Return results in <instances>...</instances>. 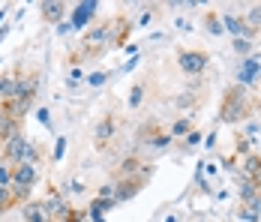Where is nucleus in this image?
I'll return each instance as SVG.
<instances>
[{"instance_id": "f257e3e1", "label": "nucleus", "mask_w": 261, "mask_h": 222, "mask_svg": "<svg viewBox=\"0 0 261 222\" xmlns=\"http://www.w3.org/2000/svg\"><path fill=\"white\" fill-rule=\"evenodd\" d=\"M114 30H117V15L111 18H99L93 27H87L79 39V48L69 51V63L72 66H81L84 60H99L111 51V42H114Z\"/></svg>"}, {"instance_id": "f03ea898", "label": "nucleus", "mask_w": 261, "mask_h": 222, "mask_svg": "<svg viewBox=\"0 0 261 222\" xmlns=\"http://www.w3.org/2000/svg\"><path fill=\"white\" fill-rule=\"evenodd\" d=\"M255 108H252V93L243 90L240 84H228L219 99V111H216V124L222 126H243L252 120Z\"/></svg>"}, {"instance_id": "7ed1b4c3", "label": "nucleus", "mask_w": 261, "mask_h": 222, "mask_svg": "<svg viewBox=\"0 0 261 222\" xmlns=\"http://www.w3.org/2000/svg\"><path fill=\"white\" fill-rule=\"evenodd\" d=\"M135 144L144 150H153V153H162V150L174 147V138L168 135V126H162L159 120H144L135 132Z\"/></svg>"}, {"instance_id": "20e7f679", "label": "nucleus", "mask_w": 261, "mask_h": 222, "mask_svg": "<svg viewBox=\"0 0 261 222\" xmlns=\"http://www.w3.org/2000/svg\"><path fill=\"white\" fill-rule=\"evenodd\" d=\"M174 60H177V69H180L183 75H189L192 81L201 78V75L210 69V51L207 48H186V45H177Z\"/></svg>"}, {"instance_id": "39448f33", "label": "nucleus", "mask_w": 261, "mask_h": 222, "mask_svg": "<svg viewBox=\"0 0 261 222\" xmlns=\"http://www.w3.org/2000/svg\"><path fill=\"white\" fill-rule=\"evenodd\" d=\"M36 183H39V168H36V165H30V162L15 165V168H12V186H9L15 204H27V201L33 198Z\"/></svg>"}, {"instance_id": "423d86ee", "label": "nucleus", "mask_w": 261, "mask_h": 222, "mask_svg": "<svg viewBox=\"0 0 261 222\" xmlns=\"http://www.w3.org/2000/svg\"><path fill=\"white\" fill-rule=\"evenodd\" d=\"M141 174H156V162H144V156H138V153H129V156H123L114 168H111V183H117V180H126V177H141Z\"/></svg>"}, {"instance_id": "0eeeda50", "label": "nucleus", "mask_w": 261, "mask_h": 222, "mask_svg": "<svg viewBox=\"0 0 261 222\" xmlns=\"http://www.w3.org/2000/svg\"><path fill=\"white\" fill-rule=\"evenodd\" d=\"M120 132V120H117V111H105L102 117L93 124V147L96 150H108L111 141L117 138Z\"/></svg>"}, {"instance_id": "6e6552de", "label": "nucleus", "mask_w": 261, "mask_h": 222, "mask_svg": "<svg viewBox=\"0 0 261 222\" xmlns=\"http://www.w3.org/2000/svg\"><path fill=\"white\" fill-rule=\"evenodd\" d=\"M27 150H30V138H27L24 132L21 135H15V138H9L3 147H0V162H6V165H21L27 159Z\"/></svg>"}, {"instance_id": "1a4fd4ad", "label": "nucleus", "mask_w": 261, "mask_h": 222, "mask_svg": "<svg viewBox=\"0 0 261 222\" xmlns=\"http://www.w3.org/2000/svg\"><path fill=\"white\" fill-rule=\"evenodd\" d=\"M258 78H261V54H252V57L240 60L234 84H240L243 90H255L258 87Z\"/></svg>"}, {"instance_id": "9d476101", "label": "nucleus", "mask_w": 261, "mask_h": 222, "mask_svg": "<svg viewBox=\"0 0 261 222\" xmlns=\"http://www.w3.org/2000/svg\"><path fill=\"white\" fill-rule=\"evenodd\" d=\"M150 183V174H141V177H126V180H117L114 183V201L117 204H126L132 198L138 195L144 186Z\"/></svg>"}, {"instance_id": "9b49d317", "label": "nucleus", "mask_w": 261, "mask_h": 222, "mask_svg": "<svg viewBox=\"0 0 261 222\" xmlns=\"http://www.w3.org/2000/svg\"><path fill=\"white\" fill-rule=\"evenodd\" d=\"M96 12H99V3L96 0H84V3H75L72 6V18H69V27L72 30H84L87 21H93L96 18Z\"/></svg>"}, {"instance_id": "f8f14e48", "label": "nucleus", "mask_w": 261, "mask_h": 222, "mask_svg": "<svg viewBox=\"0 0 261 222\" xmlns=\"http://www.w3.org/2000/svg\"><path fill=\"white\" fill-rule=\"evenodd\" d=\"M39 12H42V21L45 24H63V18H66V12H69V3H63V0H45V3H39Z\"/></svg>"}, {"instance_id": "ddd939ff", "label": "nucleus", "mask_w": 261, "mask_h": 222, "mask_svg": "<svg viewBox=\"0 0 261 222\" xmlns=\"http://www.w3.org/2000/svg\"><path fill=\"white\" fill-rule=\"evenodd\" d=\"M21 222H54V219L45 210L42 198H30L27 204H21Z\"/></svg>"}, {"instance_id": "4468645a", "label": "nucleus", "mask_w": 261, "mask_h": 222, "mask_svg": "<svg viewBox=\"0 0 261 222\" xmlns=\"http://www.w3.org/2000/svg\"><path fill=\"white\" fill-rule=\"evenodd\" d=\"M18 81H21V69H18V66L0 72V102L18 96Z\"/></svg>"}, {"instance_id": "2eb2a0df", "label": "nucleus", "mask_w": 261, "mask_h": 222, "mask_svg": "<svg viewBox=\"0 0 261 222\" xmlns=\"http://www.w3.org/2000/svg\"><path fill=\"white\" fill-rule=\"evenodd\" d=\"M132 30H135V21H132L129 15H123V12H117V30H114V42H111V51H117V48H126V42H129Z\"/></svg>"}, {"instance_id": "dca6fc26", "label": "nucleus", "mask_w": 261, "mask_h": 222, "mask_svg": "<svg viewBox=\"0 0 261 222\" xmlns=\"http://www.w3.org/2000/svg\"><path fill=\"white\" fill-rule=\"evenodd\" d=\"M201 27L207 30V36H225L222 15H219L216 9H204V12H201Z\"/></svg>"}, {"instance_id": "f3484780", "label": "nucleus", "mask_w": 261, "mask_h": 222, "mask_svg": "<svg viewBox=\"0 0 261 222\" xmlns=\"http://www.w3.org/2000/svg\"><path fill=\"white\" fill-rule=\"evenodd\" d=\"M147 87H150L147 78H138V81L129 87V96H126V108H129V111H138V108H141V102H144V96H147Z\"/></svg>"}, {"instance_id": "a211bd4d", "label": "nucleus", "mask_w": 261, "mask_h": 222, "mask_svg": "<svg viewBox=\"0 0 261 222\" xmlns=\"http://www.w3.org/2000/svg\"><path fill=\"white\" fill-rule=\"evenodd\" d=\"M261 174V153L258 150H252V153H246V156H240V177H258Z\"/></svg>"}, {"instance_id": "6ab92c4d", "label": "nucleus", "mask_w": 261, "mask_h": 222, "mask_svg": "<svg viewBox=\"0 0 261 222\" xmlns=\"http://www.w3.org/2000/svg\"><path fill=\"white\" fill-rule=\"evenodd\" d=\"M24 132V120H12V117H0V147L9 141V138H15V135H21Z\"/></svg>"}, {"instance_id": "aec40b11", "label": "nucleus", "mask_w": 261, "mask_h": 222, "mask_svg": "<svg viewBox=\"0 0 261 222\" xmlns=\"http://www.w3.org/2000/svg\"><path fill=\"white\" fill-rule=\"evenodd\" d=\"M237 198H240V204H249V201L261 198L255 180H249V177H237Z\"/></svg>"}, {"instance_id": "412c9836", "label": "nucleus", "mask_w": 261, "mask_h": 222, "mask_svg": "<svg viewBox=\"0 0 261 222\" xmlns=\"http://www.w3.org/2000/svg\"><path fill=\"white\" fill-rule=\"evenodd\" d=\"M234 216L240 222H261V198L249 201V204H237Z\"/></svg>"}, {"instance_id": "4be33fe9", "label": "nucleus", "mask_w": 261, "mask_h": 222, "mask_svg": "<svg viewBox=\"0 0 261 222\" xmlns=\"http://www.w3.org/2000/svg\"><path fill=\"white\" fill-rule=\"evenodd\" d=\"M195 129V117H177V120H171V126H168V135L174 138V141H180V138H186L189 132Z\"/></svg>"}, {"instance_id": "5701e85b", "label": "nucleus", "mask_w": 261, "mask_h": 222, "mask_svg": "<svg viewBox=\"0 0 261 222\" xmlns=\"http://www.w3.org/2000/svg\"><path fill=\"white\" fill-rule=\"evenodd\" d=\"M117 207V201H105V198H90V204H87V216L90 219H99V216H105L108 210H114Z\"/></svg>"}, {"instance_id": "b1692460", "label": "nucleus", "mask_w": 261, "mask_h": 222, "mask_svg": "<svg viewBox=\"0 0 261 222\" xmlns=\"http://www.w3.org/2000/svg\"><path fill=\"white\" fill-rule=\"evenodd\" d=\"M201 141H204V132H201V129L195 126V129H192V132L186 135V138H180V141H177V150H180V153H189L192 147H198Z\"/></svg>"}, {"instance_id": "393cba45", "label": "nucleus", "mask_w": 261, "mask_h": 222, "mask_svg": "<svg viewBox=\"0 0 261 222\" xmlns=\"http://www.w3.org/2000/svg\"><path fill=\"white\" fill-rule=\"evenodd\" d=\"M231 48H234V54L240 57V60H246V57H252L255 54V42H249V39H231Z\"/></svg>"}, {"instance_id": "a878e982", "label": "nucleus", "mask_w": 261, "mask_h": 222, "mask_svg": "<svg viewBox=\"0 0 261 222\" xmlns=\"http://www.w3.org/2000/svg\"><path fill=\"white\" fill-rule=\"evenodd\" d=\"M87 219V207H75V204H69L63 213H60V219L57 222H84Z\"/></svg>"}, {"instance_id": "bb28decb", "label": "nucleus", "mask_w": 261, "mask_h": 222, "mask_svg": "<svg viewBox=\"0 0 261 222\" xmlns=\"http://www.w3.org/2000/svg\"><path fill=\"white\" fill-rule=\"evenodd\" d=\"M252 153V138L246 132H234V156H246Z\"/></svg>"}, {"instance_id": "cd10ccee", "label": "nucleus", "mask_w": 261, "mask_h": 222, "mask_svg": "<svg viewBox=\"0 0 261 222\" xmlns=\"http://www.w3.org/2000/svg\"><path fill=\"white\" fill-rule=\"evenodd\" d=\"M243 21L252 27V30H258V33H261V3L249 6V12H243Z\"/></svg>"}, {"instance_id": "c85d7f7f", "label": "nucleus", "mask_w": 261, "mask_h": 222, "mask_svg": "<svg viewBox=\"0 0 261 222\" xmlns=\"http://www.w3.org/2000/svg\"><path fill=\"white\" fill-rule=\"evenodd\" d=\"M60 192H63V198L66 195H84V192H87V183H81V180H66V183L60 186Z\"/></svg>"}, {"instance_id": "c756f323", "label": "nucleus", "mask_w": 261, "mask_h": 222, "mask_svg": "<svg viewBox=\"0 0 261 222\" xmlns=\"http://www.w3.org/2000/svg\"><path fill=\"white\" fill-rule=\"evenodd\" d=\"M66 144H69V138L66 135H57V141H54V150H51V162H63V156H66Z\"/></svg>"}, {"instance_id": "7c9ffc66", "label": "nucleus", "mask_w": 261, "mask_h": 222, "mask_svg": "<svg viewBox=\"0 0 261 222\" xmlns=\"http://www.w3.org/2000/svg\"><path fill=\"white\" fill-rule=\"evenodd\" d=\"M108 78H111V72L99 69V72H90V75H87V78H84V84H90V87H102Z\"/></svg>"}, {"instance_id": "2f4dec72", "label": "nucleus", "mask_w": 261, "mask_h": 222, "mask_svg": "<svg viewBox=\"0 0 261 222\" xmlns=\"http://www.w3.org/2000/svg\"><path fill=\"white\" fill-rule=\"evenodd\" d=\"M15 207V198H12V189H0V213H9Z\"/></svg>"}, {"instance_id": "473e14b6", "label": "nucleus", "mask_w": 261, "mask_h": 222, "mask_svg": "<svg viewBox=\"0 0 261 222\" xmlns=\"http://www.w3.org/2000/svg\"><path fill=\"white\" fill-rule=\"evenodd\" d=\"M12 186V165L0 162V189H9Z\"/></svg>"}, {"instance_id": "72a5a7b5", "label": "nucleus", "mask_w": 261, "mask_h": 222, "mask_svg": "<svg viewBox=\"0 0 261 222\" xmlns=\"http://www.w3.org/2000/svg\"><path fill=\"white\" fill-rule=\"evenodd\" d=\"M81 81H84V75H81V66H72V69L66 72V87H79Z\"/></svg>"}, {"instance_id": "f704fd0d", "label": "nucleus", "mask_w": 261, "mask_h": 222, "mask_svg": "<svg viewBox=\"0 0 261 222\" xmlns=\"http://www.w3.org/2000/svg\"><path fill=\"white\" fill-rule=\"evenodd\" d=\"M153 18H156V12H153V6H144L135 24H138V27H147V24H150V21H153Z\"/></svg>"}, {"instance_id": "c9c22d12", "label": "nucleus", "mask_w": 261, "mask_h": 222, "mask_svg": "<svg viewBox=\"0 0 261 222\" xmlns=\"http://www.w3.org/2000/svg\"><path fill=\"white\" fill-rule=\"evenodd\" d=\"M96 198H105V201H114V183L108 180V183H102L99 189H96Z\"/></svg>"}, {"instance_id": "e433bc0d", "label": "nucleus", "mask_w": 261, "mask_h": 222, "mask_svg": "<svg viewBox=\"0 0 261 222\" xmlns=\"http://www.w3.org/2000/svg\"><path fill=\"white\" fill-rule=\"evenodd\" d=\"M174 27H177L180 33H192V30H195V24H192L186 15H177V18H174Z\"/></svg>"}, {"instance_id": "4c0bfd02", "label": "nucleus", "mask_w": 261, "mask_h": 222, "mask_svg": "<svg viewBox=\"0 0 261 222\" xmlns=\"http://www.w3.org/2000/svg\"><path fill=\"white\" fill-rule=\"evenodd\" d=\"M138 63H141V54H132L129 60H126V63H123V66H120V75L132 72V69H135V66H138Z\"/></svg>"}, {"instance_id": "58836bf2", "label": "nucleus", "mask_w": 261, "mask_h": 222, "mask_svg": "<svg viewBox=\"0 0 261 222\" xmlns=\"http://www.w3.org/2000/svg\"><path fill=\"white\" fill-rule=\"evenodd\" d=\"M36 117H39V124H42V126H48V129H51V111H48V108H39V111H36Z\"/></svg>"}, {"instance_id": "ea45409f", "label": "nucleus", "mask_w": 261, "mask_h": 222, "mask_svg": "<svg viewBox=\"0 0 261 222\" xmlns=\"http://www.w3.org/2000/svg\"><path fill=\"white\" fill-rule=\"evenodd\" d=\"M204 147H207V150H213V147H216V129L204 135Z\"/></svg>"}, {"instance_id": "a19ab883", "label": "nucleus", "mask_w": 261, "mask_h": 222, "mask_svg": "<svg viewBox=\"0 0 261 222\" xmlns=\"http://www.w3.org/2000/svg\"><path fill=\"white\" fill-rule=\"evenodd\" d=\"M162 222H183V213L180 210H171V213H165V219Z\"/></svg>"}, {"instance_id": "79ce46f5", "label": "nucleus", "mask_w": 261, "mask_h": 222, "mask_svg": "<svg viewBox=\"0 0 261 222\" xmlns=\"http://www.w3.org/2000/svg\"><path fill=\"white\" fill-rule=\"evenodd\" d=\"M9 30H12V21H3V24H0V42L9 36Z\"/></svg>"}, {"instance_id": "37998d69", "label": "nucleus", "mask_w": 261, "mask_h": 222, "mask_svg": "<svg viewBox=\"0 0 261 222\" xmlns=\"http://www.w3.org/2000/svg\"><path fill=\"white\" fill-rule=\"evenodd\" d=\"M231 195V192H228V189H219V192H213V198H216V201H225V198Z\"/></svg>"}, {"instance_id": "c03bdc74", "label": "nucleus", "mask_w": 261, "mask_h": 222, "mask_svg": "<svg viewBox=\"0 0 261 222\" xmlns=\"http://www.w3.org/2000/svg\"><path fill=\"white\" fill-rule=\"evenodd\" d=\"M252 108H255V111H261V93H258V96H252Z\"/></svg>"}, {"instance_id": "a18cd8bd", "label": "nucleus", "mask_w": 261, "mask_h": 222, "mask_svg": "<svg viewBox=\"0 0 261 222\" xmlns=\"http://www.w3.org/2000/svg\"><path fill=\"white\" fill-rule=\"evenodd\" d=\"M252 180H255V186H258V192H261V174L258 177H252Z\"/></svg>"}]
</instances>
